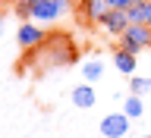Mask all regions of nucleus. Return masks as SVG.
<instances>
[{"label": "nucleus", "mask_w": 151, "mask_h": 138, "mask_svg": "<svg viewBox=\"0 0 151 138\" xmlns=\"http://www.w3.org/2000/svg\"><path fill=\"white\" fill-rule=\"evenodd\" d=\"M120 47L139 56L142 50H148V47H151V28L148 25H129L120 35Z\"/></svg>", "instance_id": "obj_1"}, {"label": "nucleus", "mask_w": 151, "mask_h": 138, "mask_svg": "<svg viewBox=\"0 0 151 138\" xmlns=\"http://www.w3.org/2000/svg\"><path fill=\"white\" fill-rule=\"evenodd\" d=\"M69 6H73V0H41V3H35V16L32 19L41 22V25H50V22H57Z\"/></svg>", "instance_id": "obj_2"}, {"label": "nucleus", "mask_w": 151, "mask_h": 138, "mask_svg": "<svg viewBox=\"0 0 151 138\" xmlns=\"http://www.w3.org/2000/svg\"><path fill=\"white\" fill-rule=\"evenodd\" d=\"M44 38H47V35H44V25H41V22H35V19H32V22H22V25H19V31H16L19 47H25V50L38 47Z\"/></svg>", "instance_id": "obj_3"}, {"label": "nucleus", "mask_w": 151, "mask_h": 138, "mask_svg": "<svg viewBox=\"0 0 151 138\" xmlns=\"http://www.w3.org/2000/svg\"><path fill=\"white\" fill-rule=\"evenodd\" d=\"M129 132V116L126 113H107L101 119V135L104 138H123Z\"/></svg>", "instance_id": "obj_4"}, {"label": "nucleus", "mask_w": 151, "mask_h": 138, "mask_svg": "<svg viewBox=\"0 0 151 138\" xmlns=\"http://www.w3.org/2000/svg\"><path fill=\"white\" fill-rule=\"evenodd\" d=\"M98 25H101L110 38H120L123 31L129 28V16H126V9H110V13H107V16H104Z\"/></svg>", "instance_id": "obj_5"}, {"label": "nucleus", "mask_w": 151, "mask_h": 138, "mask_svg": "<svg viewBox=\"0 0 151 138\" xmlns=\"http://www.w3.org/2000/svg\"><path fill=\"white\" fill-rule=\"evenodd\" d=\"M79 13H82L85 22H101L110 13V3L107 0H85V3H79Z\"/></svg>", "instance_id": "obj_6"}, {"label": "nucleus", "mask_w": 151, "mask_h": 138, "mask_svg": "<svg viewBox=\"0 0 151 138\" xmlns=\"http://www.w3.org/2000/svg\"><path fill=\"white\" fill-rule=\"evenodd\" d=\"M69 101H73L79 110H91V107H94V101H98V94H94V88H91L88 82H82V85H76V88H73Z\"/></svg>", "instance_id": "obj_7"}, {"label": "nucleus", "mask_w": 151, "mask_h": 138, "mask_svg": "<svg viewBox=\"0 0 151 138\" xmlns=\"http://www.w3.org/2000/svg\"><path fill=\"white\" fill-rule=\"evenodd\" d=\"M113 66H116L123 75H132V72H135V54H129V50L116 47V50H113Z\"/></svg>", "instance_id": "obj_8"}, {"label": "nucleus", "mask_w": 151, "mask_h": 138, "mask_svg": "<svg viewBox=\"0 0 151 138\" xmlns=\"http://www.w3.org/2000/svg\"><path fill=\"white\" fill-rule=\"evenodd\" d=\"M82 75H85V82L94 85L98 79L104 75V60H98V56H91L88 63H82Z\"/></svg>", "instance_id": "obj_9"}, {"label": "nucleus", "mask_w": 151, "mask_h": 138, "mask_svg": "<svg viewBox=\"0 0 151 138\" xmlns=\"http://www.w3.org/2000/svg\"><path fill=\"white\" fill-rule=\"evenodd\" d=\"M123 113H126L129 119H139L142 113H145V101H142L139 94H129V97L123 101Z\"/></svg>", "instance_id": "obj_10"}, {"label": "nucleus", "mask_w": 151, "mask_h": 138, "mask_svg": "<svg viewBox=\"0 0 151 138\" xmlns=\"http://www.w3.org/2000/svg\"><path fill=\"white\" fill-rule=\"evenodd\" d=\"M13 13H16L22 22H32V16H35V3H32V0H16Z\"/></svg>", "instance_id": "obj_11"}, {"label": "nucleus", "mask_w": 151, "mask_h": 138, "mask_svg": "<svg viewBox=\"0 0 151 138\" xmlns=\"http://www.w3.org/2000/svg\"><path fill=\"white\" fill-rule=\"evenodd\" d=\"M151 91V79H142V75H132L129 79V94H148Z\"/></svg>", "instance_id": "obj_12"}, {"label": "nucleus", "mask_w": 151, "mask_h": 138, "mask_svg": "<svg viewBox=\"0 0 151 138\" xmlns=\"http://www.w3.org/2000/svg\"><path fill=\"white\" fill-rule=\"evenodd\" d=\"M126 16H129V25H145V3L129 6V9H126Z\"/></svg>", "instance_id": "obj_13"}, {"label": "nucleus", "mask_w": 151, "mask_h": 138, "mask_svg": "<svg viewBox=\"0 0 151 138\" xmlns=\"http://www.w3.org/2000/svg\"><path fill=\"white\" fill-rule=\"evenodd\" d=\"M110 3V9H129V6H135V0H107Z\"/></svg>", "instance_id": "obj_14"}, {"label": "nucleus", "mask_w": 151, "mask_h": 138, "mask_svg": "<svg viewBox=\"0 0 151 138\" xmlns=\"http://www.w3.org/2000/svg\"><path fill=\"white\" fill-rule=\"evenodd\" d=\"M145 25L151 28V0H148V3H145Z\"/></svg>", "instance_id": "obj_15"}, {"label": "nucleus", "mask_w": 151, "mask_h": 138, "mask_svg": "<svg viewBox=\"0 0 151 138\" xmlns=\"http://www.w3.org/2000/svg\"><path fill=\"white\" fill-rule=\"evenodd\" d=\"M0 31H3V16H0Z\"/></svg>", "instance_id": "obj_16"}, {"label": "nucleus", "mask_w": 151, "mask_h": 138, "mask_svg": "<svg viewBox=\"0 0 151 138\" xmlns=\"http://www.w3.org/2000/svg\"><path fill=\"white\" fill-rule=\"evenodd\" d=\"M73 3H76V6H79V3H85V0H73Z\"/></svg>", "instance_id": "obj_17"}, {"label": "nucleus", "mask_w": 151, "mask_h": 138, "mask_svg": "<svg viewBox=\"0 0 151 138\" xmlns=\"http://www.w3.org/2000/svg\"><path fill=\"white\" fill-rule=\"evenodd\" d=\"M135 3H148V0H135Z\"/></svg>", "instance_id": "obj_18"}, {"label": "nucleus", "mask_w": 151, "mask_h": 138, "mask_svg": "<svg viewBox=\"0 0 151 138\" xmlns=\"http://www.w3.org/2000/svg\"><path fill=\"white\" fill-rule=\"evenodd\" d=\"M32 3H41V0H32Z\"/></svg>", "instance_id": "obj_19"}, {"label": "nucleus", "mask_w": 151, "mask_h": 138, "mask_svg": "<svg viewBox=\"0 0 151 138\" xmlns=\"http://www.w3.org/2000/svg\"><path fill=\"white\" fill-rule=\"evenodd\" d=\"M142 138H151V135H142Z\"/></svg>", "instance_id": "obj_20"}, {"label": "nucleus", "mask_w": 151, "mask_h": 138, "mask_svg": "<svg viewBox=\"0 0 151 138\" xmlns=\"http://www.w3.org/2000/svg\"><path fill=\"white\" fill-rule=\"evenodd\" d=\"M148 79H151V75H148Z\"/></svg>", "instance_id": "obj_21"}]
</instances>
